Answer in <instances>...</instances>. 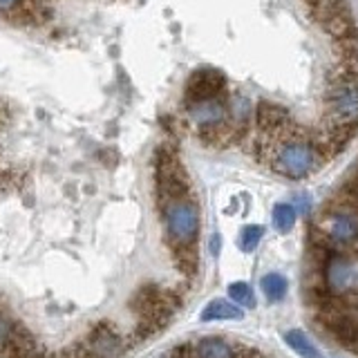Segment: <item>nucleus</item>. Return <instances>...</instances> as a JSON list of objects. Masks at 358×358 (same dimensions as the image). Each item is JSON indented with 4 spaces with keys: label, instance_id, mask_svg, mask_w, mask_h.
I'll use <instances>...</instances> for the list:
<instances>
[{
    "label": "nucleus",
    "instance_id": "f257e3e1",
    "mask_svg": "<svg viewBox=\"0 0 358 358\" xmlns=\"http://www.w3.org/2000/svg\"><path fill=\"white\" fill-rule=\"evenodd\" d=\"M162 206H164L166 238L171 240L175 249L188 251L190 246L197 242L199 229H201V215H199L197 201L184 195V197L162 201Z\"/></svg>",
    "mask_w": 358,
    "mask_h": 358
},
{
    "label": "nucleus",
    "instance_id": "f03ea898",
    "mask_svg": "<svg viewBox=\"0 0 358 358\" xmlns=\"http://www.w3.org/2000/svg\"><path fill=\"white\" fill-rule=\"evenodd\" d=\"M271 168L287 179H305L320 166L316 145L300 139H287L278 143L271 152Z\"/></svg>",
    "mask_w": 358,
    "mask_h": 358
},
{
    "label": "nucleus",
    "instance_id": "7ed1b4c3",
    "mask_svg": "<svg viewBox=\"0 0 358 358\" xmlns=\"http://www.w3.org/2000/svg\"><path fill=\"white\" fill-rule=\"evenodd\" d=\"M320 231L331 244L350 246L358 242V208L354 204H338L324 213Z\"/></svg>",
    "mask_w": 358,
    "mask_h": 358
},
{
    "label": "nucleus",
    "instance_id": "20e7f679",
    "mask_svg": "<svg viewBox=\"0 0 358 358\" xmlns=\"http://www.w3.org/2000/svg\"><path fill=\"white\" fill-rule=\"evenodd\" d=\"M322 280L331 296H350L358 291V264L352 257L334 253L324 262Z\"/></svg>",
    "mask_w": 358,
    "mask_h": 358
},
{
    "label": "nucleus",
    "instance_id": "39448f33",
    "mask_svg": "<svg viewBox=\"0 0 358 358\" xmlns=\"http://www.w3.org/2000/svg\"><path fill=\"white\" fill-rule=\"evenodd\" d=\"M224 87H227V78H224V74L220 70L204 67V70H197L193 76L188 78L186 94H188L190 103H195V101L217 99Z\"/></svg>",
    "mask_w": 358,
    "mask_h": 358
},
{
    "label": "nucleus",
    "instance_id": "423d86ee",
    "mask_svg": "<svg viewBox=\"0 0 358 358\" xmlns=\"http://www.w3.org/2000/svg\"><path fill=\"white\" fill-rule=\"evenodd\" d=\"M188 115L199 128L215 130L227 121V106H224V101L220 96L206 99V101H195V103H190Z\"/></svg>",
    "mask_w": 358,
    "mask_h": 358
},
{
    "label": "nucleus",
    "instance_id": "0eeeda50",
    "mask_svg": "<svg viewBox=\"0 0 358 358\" xmlns=\"http://www.w3.org/2000/svg\"><path fill=\"white\" fill-rule=\"evenodd\" d=\"M186 358H238V350L220 336H206L188 347Z\"/></svg>",
    "mask_w": 358,
    "mask_h": 358
},
{
    "label": "nucleus",
    "instance_id": "6e6552de",
    "mask_svg": "<svg viewBox=\"0 0 358 358\" xmlns=\"http://www.w3.org/2000/svg\"><path fill=\"white\" fill-rule=\"evenodd\" d=\"M204 322H222V320H242L244 318V309H240L235 302L215 298L210 300L208 305L201 309V316Z\"/></svg>",
    "mask_w": 358,
    "mask_h": 358
},
{
    "label": "nucleus",
    "instance_id": "1a4fd4ad",
    "mask_svg": "<svg viewBox=\"0 0 358 358\" xmlns=\"http://www.w3.org/2000/svg\"><path fill=\"white\" fill-rule=\"evenodd\" d=\"M255 119H257V126L262 130H282L289 121V112L282 106H275V103H260L255 112Z\"/></svg>",
    "mask_w": 358,
    "mask_h": 358
},
{
    "label": "nucleus",
    "instance_id": "9d476101",
    "mask_svg": "<svg viewBox=\"0 0 358 358\" xmlns=\"http://www.w3.org/2000/svg\"><path fill=\"white\" fill-rule=\"evenodd\" d=\"M282 338L289 345V350L296 352L300 358H318L316 345L311 343V338L302 329H289V331H285Z\"/></svg>",
    "mask_w": 358,
    "mask_h": 358
},
{
    "label": "nucleus",
    "instance_id": "9b49d317",
    "mask_svg": "<svg viewBox=\"0 0 358 358\" xmlns=\"http://www.w3.org/2000/svg\"><path fill=\"white\" fill-rule=\"evenodd\" d=\"M260 289L268 302H280L289 291V282L282 273H266L260 280Z\"/></svg>",
    "mask_w": 358,
    "mask_h": 358
},
{
    "label": "nucleus",
    "instance_id": "f8f14e48",
    "mask_svg": "<svg viewBox=\"0 0 358 358\" xmlns=\"http://www.w3.org/2000/svg\"><path fill=\"white\" fill-rule=\"evenodd\" d=\"M296 220H298V210L294 204H275L273 206L271 222L278 233H289L296 227Z\"/></svg>",
    "mask_w": 358,
    "mask_h": 358
},
{
    "label": "nucleus",
    "instance_id": "ddd939ff",
    "mask_svg": "<svg viewBox=\"0 0 358 358\" xmlns=\"http://www.w3.org/2000/svg\"><path fill=\"white\" fill-rule=\"evenodd\" d=\"M22 334L25 331H22L18 324H14V320H11L7 313L0 311V356H3Z\"/></svg>",
    "mask_w": 358,
    "mask_h": 358
},
{
    "label": "nucleus",
    "instance_id": "4468645a",
    "mask_svg": "<svg viewBox=\"0 0 358 358\" xmlns=\"http://www.w3.org/2000/svg\"><path fill=\"white\" fill-rule=\"evenodd\" d=\"M229 296H231V302H235L240 309H253L255 307V294H253L251 285H246V282H231Z\"/></svg>",
    "mask_w": 358,
    "mask_h": 358
},
{
    "label": "nucleus",
    "instance_id": "2eb2a0df",
    "mask_svg": "<svg viewBox=\"0 0 358 358\" xmlns=\"http://www.w3.org/2000/svg\"><path fill=\"white\" fill-rule=\"evenodd\" d=\"M264 238V227L260 224H246V227L240 231V249L244 253H251L257 249V244Z\"/></svg>",
    "mask_w": 358,
    "mask_h": 358
},
{
    "label": "nucleus",
    "instance_id": "dca6fc26",
    "mask_svg": "<svg viewBox=\"0 0 358 358\" xmlns=\"http://www.w3.org/2000/svg\"><path fill=\"white\" fill-rule=\"evenodd\" d=\"M220 244H222L220 235H213V238H210V253L213 255H220Z\"/></svg>",
    "mask_w": 358,
    "mask_h": 358
},
{
    "label": "nucleus",
    "instance_id": "f3484780",
    "mask_svg": "<svg viewBox=\"0 0 358 358\" xmlns=\"http://www.w3.org/2000/svg\"><path fill=\"white\" fill-rule=\"evenodd\" d=\"M350 190H352V197H354V201H356V208H358V175H356V179H352L350 182Z\"/></svg>",
    "mask_w": 358,
    "mask_h": 358
},
{
    "label": "nucleus",
    "instance_id": "a211bd4d",
    "mask_svg": "<svg viewBox=\"0 0 358 358\" xmlns=\"http://www.w3.org/2000/svg\"><path fill=\"white\" fill-rule=\"evenodd\" d=\"M16 0H0V7H9V5H14Z\"/></svg>",
    "mask_w": 358,
    "mask_h": 358
}]
</instances>
